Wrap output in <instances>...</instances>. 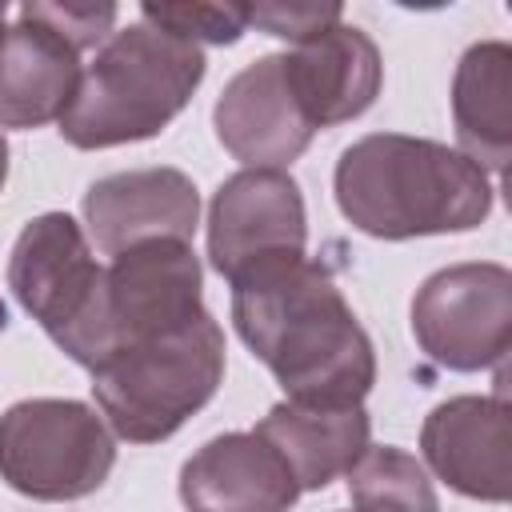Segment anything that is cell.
Wrapping results in <instances>:
<instances>
[{
    "label": "cell",
    "mask_w": 512,
    "mask_h": 512,
    "mask_svg": "<svg viewBox=\"0 0 512 512\" xmlns=\"http://www.w3.org/2000/svg\"><path fill=\"white\" fill-rule=\"evenodd\" d=\"M232 324L248 352L268 364L284 400L348 408L376 384V352L332 272L292 256L232 284Z\"/></svg>",
    "instance_id": "1"
},
{
    "label": "cell",
    "mask_w": 512,
    "mask_h": 512,
    "mask_svg": "<svg viewBox=\"0 0 512 512\" xmlns=\"http://www.w3.org/2000/svg\"><path fill=\"white\" fill-rule=\"evenodd\" d=\"M332 188L340 216L376 240L472 232L492 212L484 168L440 140L404 132H372L348 144Z\"/></svg>",
    "instance_id": "2"
},
{
    "label": "cell",
    "mask_w": 512,
    "mask_h": 512,
    "mask_svg": "<svg viewBox=\"0 0 512 512\" xmlns=\"http://www.w3.org/2000/svg\"><path fill=\"white\" fill-rule=\"evenodd\" d=\"M204 52L148 20L112 32L80 72L76 96L60 116L72 148H116L160 136L204 80Z\"/></svg>",
    "instance_id": "3"
},
{
    "label": "cell",
    "mask_w": 512,
    "mask_h": 512,
    "mask_svg": "<svg viewBox=\"0 0 512 512\" xmlns=\"http://www.w3.org/2000/svg\"><path fill=\"white\" fill-rule=\"evenodd\" d=\"M224 380V328L212 312L192 324L124 344L92 368V396L112 428L128 444H156L184 428Z\"/></svg>",
    "instance_id": "4"
},
{
    "label": "cell",
    "mask_w": 512,
    "mask_h": 512,
    "mask_svg": "<svg viewBox=\"0 0 512 512\" xmlns=\"http://www.w3.org/2000/svg\"><path fill=\"white\" fill-rule=\"evenodd\" d=\"M112 464V428L80 400L32 396L0 416V480L28 500H84L108 480Z\"/></svg>",
    "instance_id": "5"
},
{
    "label": "cell",
    "mask_w": 512,
    "mask_h": 512,
    "mask_svg": "<svg viewBox=\"0 0 512 512\" xmlns=\"http://www.w3.org/2000/svg\"><path fill=\"white\" fill-rule=\"evenodd\" d=\"M8 288L68 360L92 368L104 268L68 212H44L20 228L8 256Z\"/></svg>",
    "instance_id": "6"
},
{
    "label": "cell",
    "mask_w": 512,
    "mask_h": 512,
    "mask_svg": "<svg viewBox=\"0 0 512 512\" xmlns=\"http://www.w3.org/2000/svg\"><path fill=\"white\" fill-rule=\"evenodd\" d=\"M412 336L448 372L496 368L512 348V272L492 260L432 272L412 296Z\"/></svg>",
    "instance_id": "7"
},
{
    "label": "cell",
    "mask_w": 512,
    "mask_h": 512,
    "mask_svg": "<svg viewBox=\"0 0 512 512\" xmlns=\"http://www.w3.org/2000/svg\"><path fill=\"white\" fill-rule=\"evenodd\" d=\"M200 288H204V272L188 240H148L112 256V264L104 268L92 368L124 344L176 332L196 316H204L208 308Z\"/></svg>",
    "instance_id": "8"
},
{
    "label": "cell",
    "mask_w": 512,
    "mask_h": 512,
    "mask_svg": "<svg viewBox=\"0 0 512 512\" xmlns=\"http://www.w3.org/2000/svg\"><path fill=\"white\" fill-rule=\"evenodd\" d=\"M308 212L300 184L284 168H240L208 204V260L236 284L240 276L304 256Z\"/></svg>",
    "instance_id": "9"
},
{
    "label": "cell",
    "mask_w": 512,
    "mask_h": 512,
    "mask_svg": "<svg viewBox=\"0 0 512 512\" xmlns=\"http://www.w3.org/2000/svg\"><path fill=\"white\" fill-rule=\"evenodd\" d=\"M216 140L244 168H284L316 136L308 112L300 108L284 52H268L244 64L220 92L212 108Z\"/></svg>",
    "instance_id": "10"
},
{
    "label": "cell",
    "mask_w": 512,
    "mask_h": 512,
    "mask_svg": "<svg viewBox=\"0 0 512 512\" xmlns=\"http://www.w3.org/2000/svg\"><path fill=\"white\" fill-rule=\"evenodd\" d=\"M84 224L104 256H120L148 240H192L200 192L180 168L112 172L88 184Z\"/></svg>",
    "instance_id": "11"
},
{
    "label": "cell",
    "mask_w": 512,
    "mask_h": 512,
    "mask_svg": "<svg viewBox=\"0 0 512 512\" xmlns=\"http://www.w3.org/2000/svg\"><path fill=\"white\" fill-rule=\"evenodd\" d=\"M508 400L496 396H452L424 416L420 452L436 480L452 492L484 504H504L512 492L508 472Z\"/></svg>",
    "instance_id": "12"
},
{
    "label": "cell",
    "mask_w": 512,
    "mask_h": 512,
    "mask_svg": "<svg viewBox=\"0 0 512 512\" xmlns=\"http://www.w3.org/2000/svg\"><path fill=\"white\" fill-rule=\"evenodd\" d=\"M296 496V476L256 432L212 436L180 468V500L188 512H288Z\"/></svg>",
    "instance_id": "13"
},
{
    "label": "cell",
    "mask_w": 512,
    "mask_h": 512,
    "mask_svg": "<svg viewBox=\"0 0 512 512\" xmlns=\"http://www.w3.org/2000/svg\"><path fill=\"white\" fill-rule=\"evenodd\" d=\"M292 92L308 112L312 128L356 120L372 108L384 84L380 48L356 24H332L328 32L284 52Z\"/></svg>",
    "instance_id": "14"
},
{
    "label": "cell",
    "mask_w": 512,
    "mask_h": 512,
    "mask_svg": "<svg viewBox=\"0 0 512 512\" xmlns=\"http://www.w3.org/2000/svg\"><path fill=\"white\" fill-rule=\"evenodd\" d=\"M80 52L48 24L20 12L0 28V128L60 124L80 84Z\"/></svg>",
    "instance_id": "15"
},
{
    "label": "cell",
    "mask_w": 512,
    "mask_h": 512,
    "mask_svg": "<svg viewBox=\"0 0 512 512\" xmlns=\"http://www.w3.org/2000/svg\"><path fill=\"white\" fill-rule=\"evenodd\" d=\"M252 432L264 436L280 452V460L296 476L300 492H320L332 480L348 476L356 468V460L372 448L368 444L372 420H368L364 404L324 408V404L280 400L268 408V416Z\"/></svg>",
    "instance_id": "16"
},
{
    "label": "cell",
    "mask_w": 512,
    "mask_h": 512,
    "mask_svg": "<svg viewBox=\"0 0 512 512\" xmlns=\"http://www.w3.org/2000/svg\"><path fill=\"white\" fill-rule=\"evenodd\" d=\"M456 140L476 168L504 172L512 156V48L504 40L472 44L452 76Z\"/></svg>",
    "instance_id": "17"
},
{
    "label": "cell",
    "mask_w": 512,
    "mask_h": 512,
    "mask_svg": "<svg viewBox=\"0 0 512 512\" xmlns=\"http://www.w3.org/2000/svg\"><path fill=\"white\" fill-rule=\"evenodd\" d=\"M348 496L356 512H440L424 464L392 444L368 448L356 460L348 472Z\"/></svg>",
    "instance_id": "18"
},
{
    "label": "cell",
    "mask_w": 512,
    "mask_h": 512,
    "mask_svg": "<svg viewBox=\"0 0 512 512\" xmlns=\"http://www.w3.org/2000/svg\"><path fill=\"white\" fill-rule=\"evenodd\" d=\"M140 20L188 44H236L248 32V4H140Z\"/></svg>",
    "instance_id": "19"
},
{
    "label": "cell",
    "mask_w": 512,
    "mask_h": 512,
    "mask_svg": "<svg viewBox=\"0 0 512 512\" xmlns=\"http://www.w3.org/2000/svg\"><path fill=\"white\" fill-rule=\"evenodd\" d=\"M20 12L48 24L52 32H60L76 52L108 40V32L116 24V4H44V0H32Z\"/></svg>",
    "instance_id": "20"
},
{
    "label": "cell",
    "mask_w": 512,
    "mask_h": 512,
    "mask_svg": "<svg viewBox=\"0 0 512 512\" xmlns=\"http://www.w3.org/2000/svg\"><path fill=\"white\" fill-rule=\"evenodd\" d=\"M344 20L340 4H248V28L304 44Z\"/></svg>",
    "instance_id": "21"
},
{
    "label": "cell",
    "mask_w": 512,
    "mask_h": 512,
    "mask_svg": "<svg viewBox=\"0 0 512 512\" xmlns=\"http://www.w3.org/2000/svg\"><path fill=\"white\" fill-rule=\"evenodd\" d=\"M4 180H8V144L0 136V188H4Z\"/></svg>",
    "instance_id": "22"
},
{
    "label": "cell",
    "mask_w": 512,
    "mask_h": 512,
    "mask_svg": "<svg viewBox=\"0 0 512 512\" xmlns=\"http://www.w3.org/2000/svg\"><path fill=\"white\" fill-rule=\"evenodd\" d=\"M4 16H8V8H4V4H0V28H4Z\"/></svg>",
    "instance_id": "23"
}]
</instances>
